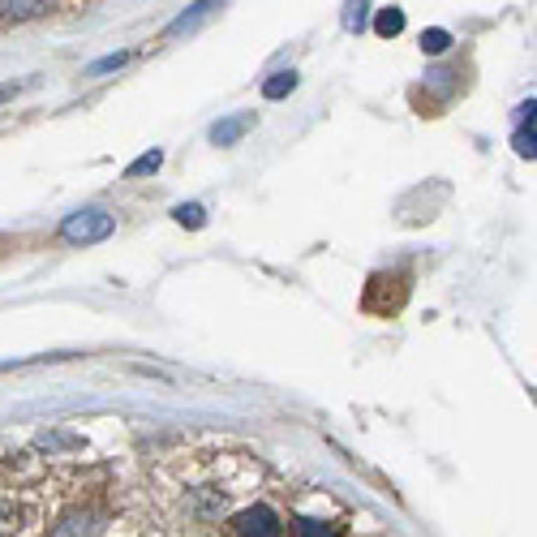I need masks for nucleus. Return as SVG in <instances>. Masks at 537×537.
<instances>
[{"instance_id": "1", "label": "nucleus", "mask_w": 537, "mask_h": 537, "mask_svg": "<svg viewBox=\"0 0 537 537\" xmlns=\"http://www.w3.org/2000/svg\"><path fill=\"white\" fill-rule=\"evenodd\" d=\"M404 301H409V275H404V271H396V275L379 271V275H370L366 293H361V310L379 314V318H391V314L404 310Z\"/></svg>"}, {"instance_id": "2", "label": "nucleus", "mask_w": 537, "mask_h": 537, "mask_svg": "<svg viewBox=\"0 0 537 537\" xmlns=\"http://www.w3.org/2000/svg\"><path fill=\"white\" fill-rule=\"evenodd\" d=\"M112 228L116 224H112L108 211H78V215H69V220H65L61 237L74 241V245H91V241H108Z\"/></svg>"}, {"instance_id": "3", "label": "nucleus", "mask_w": 537, "mask_h": 537, "mask_svg": "<svg viewBox=\"0 0 537 537\" xmlns=\"http://www.w3.org/2000/svg\"><path fill=\"white\" fill-rule=\"evenodd\" d=\"M280 516L271 512V507H250V512L232 516L228 525V537H280Z\"/></svg>"}, {"instance_id": "4", "label": "nucleus", "mask_w": 537, "mask_h": 537, "mask_svg": "<svg viewBox=\"0 0 537 537\" xmlns=\"http://www.w3.org/2000/svg\"><path fill=\"white\" fill-rule=\"evenodd\" d=\"M245 129H254V112H241V116H228V121H220L211 129V142L215 147H232V142H237Z\"/></svg>"}, {"instance_id": "5", "label": "nucleus", "mask_w": 537, "mask_h": 537, "mask_svg": "<svg viewBox=\"0 0 537 537\" xmlns=\"http://www.w3.org/2000/svg\"><path fill=\"white\" fill-rule=\"evenodd\" d=\"M516 151L520 155H529L533 159V99H529V104L525 108H520V121H516Z\"/></svg>"}, {"instance_id": "6", "label": "nucleus", "mask_w": 537, "mask_h": 537, "mask_svg": "<svg viewBox=\"0 0 537 537\" xmlns=\"http://www.w3.org/2000/svg\"><path fill=\"white\" fill-rule=\"evenodd\" d=\"M293 537H344L340 525H327V520H293Z\"/></svg>"}, {"instance_id": "7", "label": "nucleus", "mask_w": 537, "mask_h": 537, "mask_svg": "<svg viewBox=\"0 0 537 537\" xmlns=\"http://www.w3.org/2000/svg\"><path fill=\"white\" fill-rule=\"evenodd\" d=\"M43 9H48L43 0H22V5H5L0 0V18H39Z\"/></svg>"}, {"instance_id": "8", "label": "nucleus", "mask_w": 537, "mask_h": 537, "mask_svg": "<svg viewBox=\"0 0 537 537\" xmlns=\"http://www.w3.org/2000/svg\"><path fill=\"white\" fill-rule=\"evenodd\" d=\"M374 31H379L383 39L400 35V31H404V13H400V9H383V13H379V22H374Z\"/></svg>"}, {"instance_id": "9", "label": "nucleus", "mask_w": 537, "mask_h": 537, "mask_svg": "<svg viewBox=\"0 0 537 537\" xmlns=\"http://www.w3.org/2000/svg\"><path fill=\"white\" fill-rule=\"evenodd\" d=\"M52 537H91V516H69V520H61Z\"/></svg>"}, {"instance_id": "10", "label": "nucleus", "mask_w": 537, "mask_h": 537, "mask_svg": "<svg viewBox=\"0 0 537 537\" xmlns=\"http://www.w3.org/2000/svg\"><path fill=\"white\" fill-rule=\"evenodd\" d=\"M293 86H297V74H275L271 82H263V95L267 99H284Z\"/></svg>"}, {"instance_id": "11", "label": "nucleus", "mask_w": 537, "mask_h": 537, "mask_svg": "<svg viewBox=\"0 0 537 537\" xmlns=\"http://www.w3.org/2000/svg\"><path fill=\"white\" fill-rule=\"evenodd\" d=\"M159 164H164V155H159V151H151V155L134 159V164H129V172H125V177H147V172H155Z\"/></svg>"}, {"instance_id": "12", "label": "nucleus", "mask_w": 537, "mask_h": 537, "mask_svg": "<svg viewBox=\"0 0 537 537\" xmlns=\"http://www.w3.org/2000/svg\"><path fill=\"white\" fill-rule=\"evenodd\" d=\"M447 43H452V35H447V31H426V35H422V48H426L430 56L447 52Z\"/></svg>"}, {"instance_id": "13", "label": "nucleus", "mask_w": 537, "mask_h": 537, "mask_svg": "<svg viewBox=\"0 0 537 537\" xmlns=\"http://www.w3.org/2000/svg\"><path fill=\"white\" fill-rule=\"evenodd\" d=\"M177 220L190 224V228H202V224H207V215H202L198 202H190V207H177Z\"/></svg>"}, {"instance_id": "14", "label": "nucleus", "mask_w": 537, "mask_h": 537, "mask_svg": "<svg viewBox=\"0 0 537 537\" xmlns=\"http://www.w3.org/2000/svg\"><path fill=\"white\" fill-rule=\"evenodd\" d=\"M13 529H18V512H13V503L0 499V537L13 533Z\"/></svg>"}, {"instance_id": "15", "label": "nucleus", "mask_w": 537, "mask_h": 537, "mask_svg": "<svg viewBox=\"0 0 537 537\" xmlns=\"http://www.w3.org/2000/svg\"><path fill=\"white\" fill-rule=\"evenodd\" d=\"M361 22H366V5H344V26L348 31H361Z\"/></svg>"}, {"instance_id": "16", "label": "nucleus", "mask_w": 537, "mask_h": 537, "mask_svg": "<svg viewBox=\"0 0 537 537\" xmlns=\"http://www.w3.org/2000/svg\"><path fill=\"white\" fill-rule=\"evenodd\" d=\"M116 65H125V56H108V61H99L91 74H104V69H116Z\"/></svg>"}, {"instance_id": "17", "label": "nucleus", "mask_w": 537, "mask_h": 537, "mask_svg": "<svg viewBox=\"0 0 537 537\" xmlns=\"http://www.w3.org/2000/svg\"><path fill=\"white\" fill-rule=\"evenodd\" d=\"M22 86H0V99H9V95H18Z\"/></svg>"}]
</instances>
